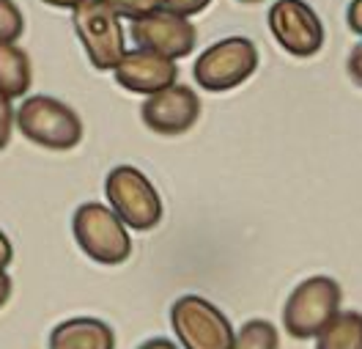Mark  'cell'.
Instances as JSON below:
<instances>
[{
  "instance_id": "obj_1",
  "label": "cell",
  "mask_w": 362,
  "mask_h": 349,
  "mask_svg": "<svg viewBox=\"0 0 362 349\" xmlns=\"http://www.w3.org/2000/svg\"><path fill=\"white\" fill-rule=\"evenodd\" d=\"M343 289L329 275H313L302 280L288 294L283 308V327L291 338H318V333L340 314Z\"/></svg>"
},
{
  "instance_id": "obj_2",
  "label": "cell",
  "mask_w": 362,
  "mask_h": 349,
  "mask_svg": "<svg viewBox=\"0 0 362 349\" xmlns=\"http://www.w3.org/2000/svg\"><path fill=\"white\" fill-rule=\"evenodd\" d=\"M17 127L25 138L49 151H69L83 140L80 116L55 96H25L17 108Z\"/></svg>"
},
{
  "instance_id": "obj_3",
  "label": "cell",
  "mask_w": 362,
  "mask_h": 349,
  "mask_svg": "<svg viewBox=\"0 0 362 349\" xmlns=\"http://www.w3.org/2000/svg\"><path fill=\"white\" fill-rule=\"evenodd\" d=\"M71 231H74V242L80 245V251L96 264L115 267V264H124L132 253V239H129L127 226L110 207L99 201H88L77 207Z\"/></svg>"
},
{
  "instance_id": "obj_4",
  "label": "cell",
  "mask_w": 362,
  "mask_h": 349,
  "mask_svg": "<svg viewBox=\"0 0 362 349\" xmlns=\"http://www.w3.org/2000/svg\"><path fill=\"white\" fill-rule=\"evenodd\" d=\"M105 195L110 210L127 229L151 231L162 220V198L151 179L135 165H118L105 179Z\"/></svg>"
},
{
  "instance_id": "obj_5",
  "label": "cell",
  "mask_w": 362,
  "mask_h": 349,
  "mask_svg": "<svg viewBox=\"0 0 362 349\" xmlns=\"http://www.w3.org/2000/svg\"><path fill=\"white\" fill-rule=\"evenodd\" d=\"M258 69V47L245 36H228L204 50L192 67L195 83L211 93H223L247 83Z\"/></svg>"
},
{
  "instance_id": "obj_6",
  "label": "cell",
  "mask_w": 362,
  "mask_h": 349,
  "mask_svg": "<svg viewBox=\"0 0 362 349\" xmlns=\"http://www.w3.org/2000/svg\"><path fill=\"white\" fill-rule=\"evenodd\" d=\"M71 25L77 30L80 45L86 47V55L93 69H115L127 55V36L121 17L102 0H86L83 6H77L71 11Z\"/></svg>"
},
{
  "instance_id": "obj_7",
  "label": "cell",
  "mask_w": 362,
  "mask_h": 349,
  "mask_svg": "<svg viewBox=\"0 0 362 349\" xmlns=\"http://www.w3.org/2000/svg\"><path fill=\"white\" fill-rule=\"evenodd\" d=\"M170 325L184 349H233V325L201 294H184L170 305Z\"/></svg>"
},
{
  "instance_id": "obj_8",
  "label": "cell",
  "mask_w": 362,
  "mask_h": 349,
  "mask_svg": "<svg viewBox=\"0 0 362 349\" xmlns=\"http://www.w3.org/2000/svg\"><path fill=\"white\" fill-rule=\"evenodd\" d=\"M269 30L294 58H310L324 47V23L305 0H277L269 8Z\"/></svg>"
},
{
  "instance_id": "obj_9",
  "label": "cell",
  "mask_w": 362,
  "mask_h": 349,
  "mask_svg": "<svg viewBox=\"0 0 362 349\" xmlns=\"http://www.w3.org/2000/svg\"><path fill=\"white\" fill-rule=\"evenodd\" d=\"M129 39L137 45V50L176 61L192 52V47L198 42V30L187 17H176L162 8L157 14L129 25Z\"/></svg>"
},
{
  "instance_id": "obj_10",
  "label": "cell",
  "mask_w": 362,
  "mask_h": 349,
  "mask_svg": "<svg viewBox=\"0 0 362 349\" xmlns=\"http://www.w3.org/2000/svg\"><path fill=\"white\" fill-rule=\"evenodd\" d=\"M143 124L157 132V135H184L187 130L195 127V121L201 116V99L189 86H170L165 91L146 96L143 108H140Z\"/></svg>"
},
{
  "instance_id": "obj_11",
  "label": "cell",
  "mask_w": 362,
  "mask_h": 349,
  "mask_svg": "<svg viewBox=\"0 0 362 349\" xmlns=\"http://www.w3.org/2000/svg\"><path fill=\"white\" fill-rule=\"evenodd\" d=\"M113 74L115 83L121 88H127L132 93L154 96V93L176 86L179 67L170 58H162V55L146 52V50H132V52H127L121 58V64L113 69Z\"/></svg>"
},
{
  "instance_id": "obj_12",
  "label": "cell",
  "mask_w": 362,
  "mask_h": 349,
  "mask_svg": "<svg viewBox=\"0 0 362 349\" xmlns=\"http://www.w3.org/2000/svg\"><path fill=\"white\" fill-rule=\"evenodd\" d=\"M49 349H115V333L110 325L93 316H74L49 333Z\"/></svg>"
},
{
  "instance_id": "obj_13",
  "label": "cell",
  "mask_w": 362,
  "mask_h": 349,
  "mask_svg": "<svg viewBox=\"0 0 362 349\" xmlns=\"http://www.w3.org/2000/svg\"><path fill=\"white\" fill-rule=\"evenodd\" d=\"M33 71H30V58L23 47L0 45V93L14 99L25 96L30 88Z\"/></svg>"
},
{
  "instance_id": "obj_14",
  "label": "cell",
  "mask_w": 362,
  "mask_h": 349,
  "mask_svg": "<svg viewBox=\"0 0 362 349\" xmlns=\"http://www.w3.org/2000/svg\"><path fill=\"white\" fill-rule=\"evenodd\" d=\"M316 349H362L360 311H340L338 316L318 333Z\"/></svg>"
},
{
  "instance_id": "obj_15",
  "label": "cell",
  "mask_w": 362,
  "mask_h": 349,
  "mask_svg": "<svg viewBox=\"0 0 362 349\" xmlns=\"http://www.w3.org/2000/svg\"><path fill=\"white\" fill-rule=\"evenodd\" d=\"M233 349H280V333L269 319H250L239 327Z\"/></svg>"
},
{
  "instance_id": "obj_16",
  "label": "cell",
  "mask_w": 362,
  "mask_h": 349,
  "mask_svg": "<svg viewBox=\"0 0 362 349\" xmlns=\"http://www.w3.org/2000/svg\"><path fill=\"white\" fill-rule=\"evenodd\" d=\"M25 30L23 11L14 0H0V45H14Z\"/></svg>"
},
{
  "instance_id": "obj_17",
  "label": "cell",
  "mask_w": 362,
  "mask_h": 349,
  "mask_svg": "<svg viewBox=\"0 0 362 349\" xmlns=\"http://www.w3.org/2000/svg\"><path fill=\"white\" fill-rule=\"evenodd\" d=\"M102 3L110 6L118 17H127L132 23L162 11V0H102Z\"/></svg>"
},
{
  "instance_id": "obj_18",
  "label": "cell",
  "mask_w": 362,
  "mask_h": 349,
  "mask_svg": "<svg viewBox=\"0 0 362 349\" xmlns=\"http://www.w3.org/2000/svg\"><path fill=\"white\" fill-rule=\"evenodd\" d=\"M14 124H17V113H14V105L8 96L0 93V151L8 146L11 132H14Z\"/></svg>"
},
{
  "instance_id": "obj_19",
  "label": "cell",
  "mask_w": 362,
  "mask_h": 349,
  "mask_svg": "<svg viewBox=\"0 0 362 349\" xmlns=\"http://www.w3.org/2000/svg\"><path fill=\"white\" fill-rule=\"evenodd\" d=\"M211 0H162V8L165 11H170V14H176V17H195V14H201L206 6H209Z\"/></svg>"
},
{
  "instance_id": "obj_20",
  "label": "cell",
  "mask_w": 362,
  "mask_h": 349,
  "mask_svg": "<svg viewBox=\"0 0 362 349\" xmlns=\"http://www.w3.org/2000/svg\"><path fill=\"white\" fill-rule=\"evenodd\" d=\"M349 77L362 88V45H357L349 55Z\"/></svg>"
},
{
  "instance_id": "obj_21",
  "label": "cell",
  "mask_w": 362,
  "mask_h": 349,
  "mask_svg": "<svg viewBox=\"0 0 362 349\" xmlns=\"http://www.w3.org/2000/svg\"><path fill=\"white\" fill-rule=\"evenodd\" d=\"M346 20H349V28L357 36H362V0H351V6L346 11Z\"/></svg>"
},
{
  "instance_id": "obj_22",
  "label": "cell",
  "mask_w": 362,
  "mask_h": 349,
  "mask_svg": "<svg viewBox=\"0 0 362 349\" xmlns=\"http://www.w3.org/2000/svg\"><path fill=\"white\" fill-rule=\"evenodd\" d=\"M11 261H14V248H11V239L0 231V270H6Z\"/></svg>"
},
{
  "instance_id": "obj_23",
  "label": "cell",
  "mask_w": 362,
  "mask_h": 349,
  "mask_svg": "<svg viewBox=\"0 0 362 349\" xmlns=\"http://www.w3.org/2000/svg\"><path fill=\"white\" fill-rule=\"evenodd\" d=\"M8 297H11V278L6 270H0V308L8 303Z\"/></svg>"
},
{
  "instance_id": "obj_24",
  "label": "cell",
  "mask_w": 362,
  "mask_h": 349,
  "mask_svg": "<svg viewBox=\"0 0 362 349\" xmlns=\"http://www.w3.org/2000/svg\"><path fill=\"white\" fill-rule=\"evenodd\" d=\"M137 349H179L170 338H148L146 344H140Z\"/></svg>"
},
{
  "instance_id": "obj_25",
  "label": "cell",
  "mask_w": 362,
  "mask_h": 349,
  "mask_svg": "<svg viewBox=\"0 0 362 349\" xmlns=\"http://www.w3.org/2000/svg\"><path fill=\"white\" fill-rule=\"evenodd\" d=\"M42 3H47V6H55V8H77V6H83L86 0H42Z\"/></svg>"
},
{
  "instance_id": "obj_26",
  "label": "cell",
  "mask_w": 362,
  "mask_h": 349,
  "mask_svg": "<svg viewBox=\"0 0 362 349\" xmlns=\"http://www.w3.org/2000/svg\"><path fill=\"white\" fill-rule=\"evenodd\" d=\"M242 3H261V0H242Z\"/></svg>"
}]
</instances>
